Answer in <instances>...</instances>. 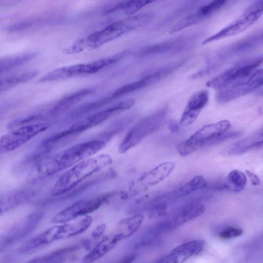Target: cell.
Returning a JSON list of instances; mask_svg holds the SVG:
<instances>
[{
	"label": "cell",
	"instance_id": "38",
	"mask_svg": "<svg viewBox=\"0 0 263 263\" xmlns=\"http://www.w3.org/2000/svg\"><path fill=\"white\" fill-rule=\"evenodd\" d=\"M167 125L170 130L172 133L177 132L179 129L178 123L174 120H169Z\"/></svg>",
	"mask_w": 263,
	"mask_h": 263
},
{
	"label": "cell",
	"instance_id": "34",
	"mask_svg": "<svg viewBox=\"0 0 263 263\" xmlns=\"http://www.w3.org/2000/svg\"><path fill=\"white\" fill-rule=\"evenodd\" d=\"M242 233L243 231L240 228L230 227L222 230L219 233V236L222 239H230L239 236Z\"/></svg>",
	"mask_w": 263,
	"mask_h": 263
},
{
	"label": "cell",
	"instance_id": "15",
	"mask_svg": "<svg viewBox=\"0 0 263 263\" xmlns=\"http://www.w3.org/2000/svg\"><path fill=\"white\" fill-rule=\"evenodd\" d=\"M262 8L250 12L242 18L229 25L226 28L205 40L202 44L219 40L224 37L238 34L250 28L262 14Z\"/></svg>",
	"mask_w": 263,
	"mask_h": 263
},
{
	"label": "cell",
	"instance_id": "24",
	"mask_svg": "<svg viewBox=\"0 0 263 263\" xmlns=\"http://www.w3.org/2000/svg\"><path fill=\"white\" fill-rule=\"evenodd\" d=\"M36 55V52H30L0 58V75L28 63Z\"/></svg>",
	"mask_w": 263,
	"mask_h": 263
},
{
	"label": "cell",
	"instance_id": "37",
	"mask_svg": "<svg viewBox=\"0 0 263 263\" xmlns=\"http://www.w3.org/2000/svg\"><path fill=\"white\" fill-rule=\"evenodd\" d=\"M247 176L250 180V181L253 185H259L260 183V179L256 174L249 170L246 171Z\"/></svg>",
	"mask_w": 263,
	"mask_h": 263
},
{
	"label": "cell",
	"instance_id": "13",
	"mask_svg": "<svg viewBox=\"0 0 263 263\" xmlns=\"http://www.w3.org/2000/svg\"><path fill=\"white\" fill-rule=\"evenodd\" d=\"M182 64V62H179L162 67L139 80L122 85L116 89L111 96L114 99L149 86L171 74L181 66Z\"/></svg>",
	"mask_w": 263,
	"mask_h": 263
},
{
	"label": "cell",
	"instance_id": "17",
	"mask_svg": "<svg viewBox=\"0 0 263 263\" xmlns=\"http://www.w3.org/2000/svg\"><path fill=\"white\" fill-rule=\"evenodd\" d=\"M42 217L41 213L31 214L14 225L7 232L2 234V236L10 245L32 232L37 226Z\"/></svg>",
	"mask_w": 263,
	"mask_h": 263
},
{
	"label": "cell",
	"instance_id": "1",
	"mask_svg": "<svg viewBox=\"0 0 263 263\" xmlns=\"http://www.w3.org/2000/svg\"><path fill=\"white\" fill-rule=\"evenodd\" d=\"M105 146V141L93 140L78 144L53 156L45 155L36 162L38 177H49L68 168L81 161L91 157Z\"/></svg>",
	"mask_w": 263,
	"mask_h": 263
},
{
	"label": "cell",
	"instance_id": "7",
	"mask_svg": "<svg viewBox=\"0 0 263 263\" xmlns=\"http://www.w3.org/2000/svg\"><path fill=\"white\" fill-rule=\"evenodd\" d=\"M114 193H109L97 197L77 201L54 215L50 220L52 223H62L86 216L100 208L109 200Z\"/></svg>",
	"mask_w": 263,
	"mask_h": 263
},
{
	"label": "cell",
	"instance_id": "31",
	"mask_svg": "<svg viewBox=\"0 0 263 263\" xmlns=\"http://www.w3.org/2000/svg\"><path fill=\"white\" fill-rule=\"evenodd\" d=\"M174 43H164L146 47L141 50L139 54L141 55H146L161 53L171 51L176 48Z\"/></svg>",
	"mask_w": 263,
	"mask_h": 263
},
{
	"label": "cell",
	"instance_id": "29",
	"mask_svg": "<svg viewBox=\"0 0 263 263\" xmlns=\"http://www.w3.org/2000/svg\"><path fill=\"white\" fill-rule=\"evenodd\" d=\"M112 99L114 98L110 95L87 104H85L76 110V111L73 112L72 116L74 118H78V117L85 115L90 111L104 106L110 102Z\"/></svg>",
	"mask_w": 263,
	"mask_h": 263
},
{
	"label": "cell",
	"instance_id": "28",
	"mask_svg": "<svg viewBox=\"0 0 263 263\" xmlns=\"http://www.w3.org/2000/svg\"><path fill=\"white\" fill-rule=\"evenodd\" d=\"M227 179L235 192L242 191L247 182L246 175L238 170L231 171L228 174Z\"/></svg>",
	"mask_w": 263,
	"mask_h": 263
},
{
	"label": "cell",
	"instance_id": "16",
	"mask_svg": "<svg viewBox=\"0 0 263 263\" xmlns=\"http://www.w3.org/2000/svg\"><path fill=\"white\" fill-rule=\"evenodd\" d=\"M204 241L194 239L182 243L174 249L166 256L157 261L158 262L180 263L200 254L204 247Z\"/></svg>",
	"mask_w": 263,
	"mask_h": 263
},
{
	"label": "cell",
	"instance_id": "11",
	"mask_svg": "<svg viewBox=\"0 0 263 263\" xmlns=\"http://www.w3.org/2000/svg\"><path fill=\"white\" fill-rule=\"evenodd\" d=\"M175 166L173 162L159 164L132 182L125 194L127 196H133L157 185L171 174Z\"/></svg>",
	"mask_w": 263,
	"mask_h": 263
},
{
	"label": "cell",
	"instance_id": "10",
	"mask_svg": "<svg viewBox=\"0 0 263 263\" xmlns=\"http://www.w3.org/2000/svg\"><path fill=\"white\" fill-rule=\"evenodd\" d=\"M262 84L263 71L261 69L255 71L249 77L219 90L216 100L221 104L227 103L251 93Z\"/></svg>",
	"mask_w": 263,
	"mask_h": 263
},
{
	"label": "cell",
	"instance_id": "19",
	"mask_svg": "<svg viewBox=\"0 0 263 263\" xmlns=\"http://www.w3.org/2000/svg\"><path fill=\"white\" fill-rule=\"evenodd\" d=\"M262 128H260L230 146L227 154L229 156L239 155L258 149L262 145Z\"/></svg>",
	"mask_w": 263,
	"mask_h": 263
},
{
	"label": "cell",
	"instance_id": "36",
	"mask_svg": "<svg viewBox=\"0 0 263 263\" xmlns=\"http://www.w3.org/2000/svg\"><path fill=\"white\" fill-rule=\"evenodd\" d=\"M106 227V225L104 223L97 226L92 232V237L93 239L100 237L105 232Z\"/></svg>",
	"mask_w": 263,
	"mask_h": 263
},
{
	"label": "cell",
	"instance_id": "3",
	"mask_svg": "<svg viewBox=\"0 0 263 263\" xmlns=\"http://www.w3.org/2000/svg\"><path fill=\"white\" fill-rule=\"evenodd\" d=\"M112 161L111 157L107 154H101L81 161L68 168L60 177L52 187L50 195L56 197L65 194L81 181L110 165Z\"/></svg>",
	"mask_w": 263,
	"mask_h": 263
},
{
	"label": "cell",
	"instance_id": "32",
	"mask_svg": "<svg viewBox=\"0 0 263 263\" xmlns=\"http://www.w3.org/2000/svg\"><path fill=\"white\" fill-rule=\"evenodd\" d=\"M44 118V116L41 114L30 115L24 117L18 118L8 123L7 127L11 129L18 126L29 124L36 121L42 120Z\"/></svg>",
	"mask_w": 263,
	"mask_h": 263
},
{
	"label": "cell",
	"instance_id": "5",
	"mask_svg": "<svg viewBox=\"0 0 263 263\" xmlns=\"http://www.w3.org/2000/svg\"><path fill=\"white\" fill-rule=\"evenodd\" d=\"M231 126L229 120H223L203 126L177 147L183 156L191 155L199 148L216 144L218 137L227 132Z\"/></svg>",
	"mask_w": 263,
	"mask_h": 263
},
{
	"label": "cell",
	"instance_id": "23",
	"mask_svg": "<svg viewBox=\"0 0 263 263\" xmlns=\"http://www.w3.org/2000/svg\"><path fill=\"white\" fill-rule=\"evenodd\" d=\"M205 210L202 203H194L189 204L180 210L172 219L177 227L202 215Z\"/></svg>",
	"mask_w": 263,
	"mask_h": 263
},
{
	"label": "cell",
	"instance_id": "6",
	"mask_svg": "<svg viewBox=\"0 0 263 263\" xmlns=\"http://www.w3.org/2000/svg\"><path fill=\"white\" fill-rule=\"evenodd\" d=\"M167 111V108L164 107L144 117L134 125L120 144L118 147L119 153L126 152L157 129L162 125Z\"/></svg>",
	"mask_w": 263,
	"mask_h": 263
},
{
	"label": "cell",
	"instance_id": "8",
	"mask_svg": "<svg viewBox=\"0 0 263 263\" xmlns=\"http://www.w3.org/2000/svg\"><path fill=\"white\" fill-rule=\"evenodd\" d=\"M49 123H37L15 127L0 137V154L13 151L49 128Z\"/></svg>",
	"mask_w": 263,
	"mask_h": 263
},
{
	"label": "cell",
	"instance_id": "2",
	"mask_svg": "<svg viewBox=\"0 0 263 263\" xmlns=\"http://www.w3.org/2000/svg\"><path fill=\"white\" fill-rule=\"evenodd\" d=\"M151 18L149 14H141L130 16L114 22L89 36L77 41L66 49V51L67 53H75L86 49L99 47L146 24Z\"/></svg>",
	"mask_w": 263,
	"mask_h": 263
},
{
	"label": "cell",
	"instance_id": "30",
	"mask_svg": "<svg viewBox=\"0 0 263 263\" xmlns=\"http://www.w3.org/2000/svg\"><path fill=\"white\" fill-rule=\"evenodd\" d=\"M163 199L153 201L147 209V214L150 218H155L165 215L167 209V204Z\"/></svg>",
	"mask_w": 263,
	"mask_h": 263
},
{
	"label": "cell",
	"instance_id": "9",
	"mask_svg": "<svg viewBox=\"0 0 263 263\" xmlns=\"http://www.w3.org/2000/svg\"><path fill=\"white\" fill-rule=\"evenodd\" d=\"M262 62V58H257L239 62L229 68L206 84L208 87L221 89L233 83L250 77Z\"/></svg>",
	"mask_w": 263,
	"mask_h": 263
},
{
	"label": "cell",
	"instance_id": "33",
	"mask_svg": "<svg viewBox=\"0 0 263 263\" xmlns=\"http://www.w3.org/2000/svg\"><path fill=\"white\" fill-rule=\"evenodd\" d=\"M229 0H213L209 4L203 6L199 11L202 15L209 14L223 6Z\"/></svg>",
	"mask_w": 263,
	"mask_h": 263
},
{
	"label": "cell",
	"instance_id": "22",
	"mask_svg": "<svg viewBox=\"0 0 263 263\" xmlns=\"http://www.w3.org/2000/svg\"><path fill=\"white\" fill-rule=\"evenodd\" d=\"M26 190L14 192L0 197V216L22 204L30 198Z\"/></svg>",
	"mask_w": 263,
	"mask_h": 263
},
{
	"label": "cell",
	"instance_id": "12",
	"mask_svg": "<svg viewBox=\"0 0 263 263\" xmlns=\"http://www.w3.org/2000/svg\"><path fill=\"white\" fill-rule=\"evenodd\" d=\"M134 99H129L119 102L109 107L78 121L72 125L78 134L105 121L111 117L130 109L135 103Z\"/></svg>",
	"mask_w": 263,
	"mask_h": 263
},
{
	"label": "cell",
	"instance_id": "14",
	"mask_svg": "<svg viewBox=\"0 0 263 263\" xmlns=\"http://www.w3.org/2000/svg\"><path fill=\"white\" fill-rule=\"evenodd\" d=\"M128 237L122 228L117 224L114 231L99 242L83 258V261L91 262L102 258L111 251L119 241Z\"/></svg>",
	"mask_w": 263,
	"mask_h": 263
},
{
	"label": "cell",
	"instance_id": "20",
	"mask_svg": "<svg viewBox=\"0 0 263 263\" xmlns=\"http://www.w3.org/2000/svg\"><path fill=\"white\" fill-rule=\"evenodd\" d=\"M127 53L126 51H122L90 63L76 64L74 65L76 74L77 76H80L96 73L101 69L117 63Z\"/></svg>",
	"mask_w": 263,
	"mask_h": 263
},
{
	"label": "cell",
	"instance_id": "4",
	"mask_svg": "<svg viewBox=\"0 0 263 263\" xmlns=\"http://www.w3.org/2000/svg\"><path fill=\"white\" fill-rule=\"evenodd\" d=\"M92 222V218L86 215L78 220L59 223L28 241L18 249V252L25 254L55 241L80 234L90 227Z\"/></svg>",
	"mask_w": 263,
	"mask_h": 263
},
{
	"label": "cell",
	"instance_id": "26",
	"mask_svg": "<svg viewBox=\"0 0 263 263\" xmlns=\"http://www.w3.org/2000/svg\"><path fill=\"white\" fill-rule=\"evenodd\" d=\"M207 185L205 178L201 175L195 176L190 181L174 191L175 197H182L195 191L203 189Z\"/></svg>",
	"mask_w": 263,
	"mask_h": 263
},
{
	"label": "cell",
	"instance_id": "21",
	"mask_svg": "<svg viewBox=\"0 0 263 263\" xmlns=\"http://www.w3.org/2000/svg\"><path fill=\"white\" fill-rule=\"evenodd\" d=\"M93 92L90 88H83L65 96L59 100L50 110L52 116H58L71 108L80 101Z\"/></svg>",
	"mask_w": 263,
	"mask_h": 263
},
{
	"label": "cell",
	"instance_id": "18",
	"mask_svg": "<svg viewBox=\"0 0 263 263\" xmlns=\"http://www.w3.org/2000/svg\"><path fill=\"white\" fill-rule=\"evenodd\" d=\"M209 93L205 90L195 93L189 99L181 115L180 124L189 125L197 119L200 112L209 101Z\"/></svg>",
	"mask_w": 263,
	"mask_h": 263
},
{
	"label": "cell",
	"instance_id": "25",
	"mask_svg": "<svg viewBox=\"0 0 263 263\" xmlns=\"http://www.w3.org/2000/svg\"><path fill=\"white\" fill-rule=\"evenodd\" d=\"M158 0H127L118 4L107 11L108 13L122 11L127 15H132L145 6Z\"/></svg>",
	"mask_w": 263,
	"mask_h": 263
},
{
	"label": "cell",
	"instance_id": "27",
	"mask_svg": "<svg viewBox=\"0 0 263 263\" xmlns=\"http://www.w3.org/2000/svg\"><path fill=\"white\" fill-rule=\"evenodd\" d=\"M78 246H72L60 249L41 256L32 258L30 262H60L66 253L71 252L78 248Z\"/></svg>",
	"mask_w": 263,
	"mask_h": 263
},
{
	"label": "cell",
	"instance_id": "35",
	"mask_svg": "<svg viewBox=\"0 0 263 263\" xmlns=\"http://www.w3.org/2000/svg\"><path fill=\"white\" fill-rule=\"evenodd\" d=\"M217 66H218L215 64L209 65L204 68L196 72L192 75L190 76L189 78L193 80L203 77L213 71L216 68H217Z\"/></svg>",
	"mask_w": 263,
	"mask_h": 263
}]
</instances>
